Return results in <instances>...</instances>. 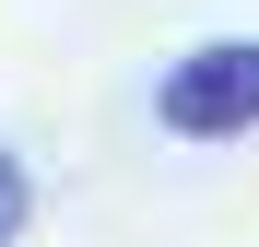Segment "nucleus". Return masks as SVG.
Instances as JSON below:
<instances>
[{"label": "nucleus", "mask_w": 259, "mask_h": 247, "mask_svg": "<svg viewBox=\"0 0 259 247\" xmlns=\"http://www.w3.org/2000/svg\"><path fill=\"white\" fill-rule=\"evenodd\" d=\"M24 224H35V177H24V153H12V141H0V247H12Z\"/></svg>", "instance_id": "nucleus-2"}, {"label": "nucleus", "mask_w": 259, "mask_h": 247, "mask_svg": "<svg viewBox=\"0 0 259 247\" xmlns=\"http://www.w3.org/2000/svg\"><path fill=\"white\" fill-rule=\"evenodd\" d=\"M153 118L177 141H247L259 130V35H212L153 82Z\"/></svg>", "instance_id": "nucleus-1"}]
</instances>
